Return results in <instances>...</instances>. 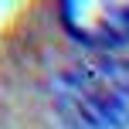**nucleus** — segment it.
I'll use <instances>...</instances> for the list:
<instances>
[{"label": "nucleus", "instance_id": "obj_1", "mask_svg": "<svg viewBox=\"0 0 129 129\" xmlns=\"http://www.w3.org/2000/svg\"><path fill=\"white\" fill-rule=\"evenodd\" d=\"M48 105L61 129H129V58L82 51L48 78Z\"/></svg>", "mask_w": 129, "mask_h": 129}, {"label": "nucleus", "instance_id": "obj_2", "mask_svg": "<svg viewBox=\"0 0 129 129\" xmlns=\"http://www.w3.org/2000/svg\"><path fill=\"white\" fill-rule=\"evenodd\" d=\"M58 31L88 54L129 48V0H68L54 7Z\"/></svg>", "mask_w": 129, "mask_h": 129}]
</instances>
